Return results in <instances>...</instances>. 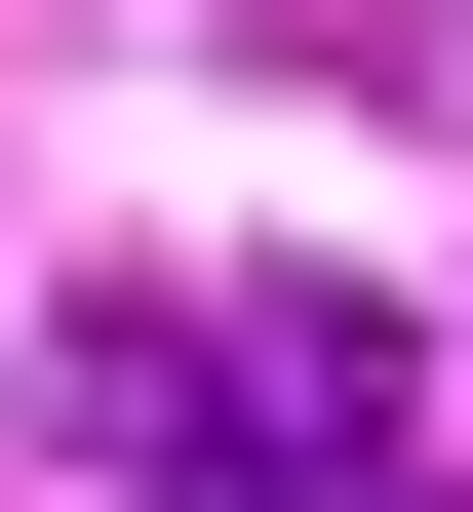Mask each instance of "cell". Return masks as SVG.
<instances>
[{"mask_svg": "<svg viewBox=\"0 0 473 512\" xmlns=\"http://www.w3.org/2000/svg\"><path fill=\"white\" fill-rule=\"evenodd\" d=\"M79 473L119 512H395V276H276V316H79Z\"/></svg>", "mask_w": 473, "mask_h": 512, "instance_id": "6da1fadb", "label": "cell"}, {"mask_svg": "<svg viewBox=\"0 0 473 512\" xmlns=\"http://www.w3.org/2000/svg\"><path fill=\"white\" fill-rule=\"evenodd\" d=\"M395 512H473V473H395Z\"/></svg>", "mask_w": 473, "mask_h": 512, "instance_id": "7a4b0ae2", "label": "cell"}]
</instances>
